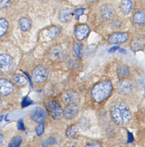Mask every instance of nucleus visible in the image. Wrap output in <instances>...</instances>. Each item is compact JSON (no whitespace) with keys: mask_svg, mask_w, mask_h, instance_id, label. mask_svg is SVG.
Here are the masks:
<instances>
[{"mask_svg":"<svg viewBox=\"0 0 145 147\" xmlns=\"http://www.w3.org/2000/svg\"><path fill=\"white\" fill-rule=\"evenodd\" d=\"M112 84L109 80H103L95 84L92 89L91 95L94 101L100 103L105 100L111 94Z\"/></svg>","mask_w":145,"mask_h":147,"instance_id":"f03ea898","label":"nucleus"},{"mask_svg":"<svg viewBox=\"0 0 145 147\" xmlns=\"http://www.w3.org/2000/svg\"><path fill=\"white\" fill-rule=\"evenodd\" d=\"M14 89L12 83L9 80L2 78L0 79V93L3 95L10 94Z\"/></svg>","mask_w":145,"mask_h":147,"instance_id":"9b49d317","label":"nucleus"},{"mask_svg":"<svg viewBox=\"0 0 145 147\" xmlns=\"http://www.w3.org/2000/svg\"><path fill=\"white\" fill-rule=\"evenodd\" d=\"M0 102H1V98H0Z\"/></svg>","mask_w":145,"mask_h":147,"instance_id":"a19ab883","label":"nucleus"},{"mask_svg":"<svg viewBox=\"0 0 145 147\" xmlns=\"http://www.w3.org/2000/svg\"><path fill=\"white\" fill-rule=\"evenodd\" d=\"M89 32L90 29L88 25L85 24H80L75 28V36L78 40L81 41L88 36Z\"/></svg>","mask_w":145,"mask_h":147,"instance_id":"1a4fd4ad","label":"nucleus"},{"mask_svg":"<svg viewBox=\"0 0 145 147\" xmlns=\"http://www.w3.org/2000/svg\"><path fill=\"white\" fill-rule=\"evenodd\" d=\"M133 21L138 25H142L145 23V13L139 11L135 13L133 16Z\"/></svg>","mask_w":145,"mask_h":147,"instance_id":"412c9836","label":"nucleus"},{"mask_svg":"<svg viewBox=\"0 0 145 147\" xmlns=\"http://www.w3.org/2000/svg\"><path fill=\"white\" fill-rule=\"evenodd\" d=\"M56 142V140L55 139V138L53 137H50L46 139L45 141H44L42 145L43 147H47L48 146L54 144Z\"/></svg>","mask_w":145,"mask_h":147,"instance_id":"cd10ccee","label":"nucleus"},{"mask_svg":"<svg viewBox=\"0 0 145 147\" xmlns=\"http://www.w3.org/2000/svg\"><path fill=\"white\" fill-rule=\"evenodd\" d=\"M133 7L132 0H122L120 2V10L124 14H129Z\"/></svg>","mask_w":145,"mask_h":147,"instance_id":"f3484780","label":"nucleus"},{"mask_svg":"<svg viewBox=\"0 0 145 147\" xmlns=\"http://www.w3.org/2000/svg\"><path fill=\"white\" fill-rule=\"evenodd\" d=\"M115 13V10L113 7L110 4H104L100 9V16L101 18L107 21L110 20Z\"/></svg>","mask_w":145,"mask_h":147,"instance_id":"f8f14e48","label":"nucleus"},{"mask_svg":"<svg viewBox=\"0 0 145 147\" xmlns=\"http://www.w3.org/2000/svg\"><path fill=\"white\" fill-rule=\"evenodd\" d=\"M117 75L120 78H124L128 76L130 74V69L126 65H121L118 67Z\"/></svg>","mask_w":145,"mask_h":147,"instance_id":"4be33fe9","label":"nucleus"},{"mask_svg":"<svg viewBox=\"0 0 145 147\" xmlns=\"http://www.w3.org/2000/svg\"><path fill=\"white\" fill-rule=\"evenodd\" d=\"M9 28V24L3 18H0V37L3 36L6 33Z\"/></svg>","mask_w":145,"mask_h":147,"instance_id":"393cba45","label":"nucleus"},{"mask_svg":"<svg viewBox=\"0 0 145 147\" xmlns=\"http://www.w3.org/2000/svg\"><path fill=\"white\" fill-rule=\"evenodd\" d=\"M46 108L49 114L54 119H60L64 115V110L62 107L54 100L47 102Z\"/></svg>","mask_w":145,"mask_h":147,"instance_id":"7ed1b4c3","label":"nucleus"},{"mask_svg":"<svg viewBox=\"0 0 145 147\" xmlns=\"http://www.w3.org/2000/svg\"><path fill=\"white\" fill-rule=\"evenodd\" d=\"M84 10H85V9L83 7H79V8H77L76 10H75V11H73V14H74L75 18L76 19L79 20L80 17L84 14Z\"/></svg>","mask_w":145,"mask_h":147,"instance_id":"c756f323","label":"nucleus"},{"mask_svg":"<svg viewBox=\"0 0 145 147\" xmlns=\"http://www.w3.org/2000/svg\"><path fill=\"white\" fill-rule=\"evenodd\" d=\"M3 141H4V137H3V136L0 133V145L2 144L3 142Z\"/></svg>","mask_w":145,"mask_h":147,"instance_id":"58836bf2","label":"nucleus"},{"mask_svg":"<svg viewBox=\"0 0 145 147\" xmlns=\"http://www.w3.org/2000/svg\"><path fill=\"white\" fill-rule=\"evenodd\" d=\"M32 119L35 122H42L46 117V113L42 108L40 107H35L31 113Z\"/></svg>","mask_w":145,"mask_h":147,"instance_id":"9d476101","label":"nucleus"},{"mask_svg":"<svg viewBox=\"0 0 145 147\" xmlns=\"http://www.w3.org/2000/svg\"><path fill=\"white\" fill-rule=\"evenodd\" d=\"M15 65L13 59L6 53L0 54V70L3 72H9L13 70Z\"/></svg>","mask_w":145,"mask_h":147,"instance_id":"20e7f679","label":"nucleus"},{"mask_svg":"<svg viewBox=\"0 0 145 147\" xmlns=\"http://www.w3.org/2000/svg\"><path fill=\"white\" fill-rule=\"evenodd\" d=\"M73 15V11L72 9L69 7H64L60 11L58 18L61 22L66 23L72 19Z\"/></svg>","mask_w":145,"mask_h":147,"instance_id":"ddd939ff","label":"nucleus"},{"mask_svg":"<svg viewBox=\"0 0 145 147\" xmlns=\"http://www.w3.org/2000/svg\"><path fill=\"white\" fill-rule=\"evenodd\" d=\"M66 55L65 50L60 45L53 47L49 52V56L51 60L56 62L64 60L65 59Z\"/></svg>","mask_w":145,"mask_h":147,"instance_id":"423d86ee","label":"nucleus"},{"mask_svg":"<svg viewBox=\"0 0 145 147\" xmlns=\"http://www.w3.org/2000/svg\"><path fill=\"white\" fill-rule=\"evenodd\" d=\"M3 115H0V122L2 121V119H3Z\"/></svg>","mask_w":145,"mask_h":147,"instance_id":"ea45409f","label":"nucleus"},{"mask_svg":"<svg viewBox=\"0 0 145 147\" xmlns=\"http://www.w3.org/2000/svg\"><path fill=\"white\" fill-rule=\"evenodd\" d=\"M77 61H76L75 60H72L70 61H69V67L70 68H75V67H77Z\"/></svg>","mask_w":145,"mask_h":147,"instance_id":"c9c22d12","label":"nucleus"},{"mask_svg":"<svg viewBox=\"0 0 145 147\" xmlns=\"http://www.w3.org/2000/svg\"><path fill=\"white\" fill-rule=\"evenodd\" d=\"M22 142V138L20 136L13 137L9 143V147H19Z\"/></svg>","mask_w":145,"mask_h":147,"instance_id":"a878e982","label":"nucleus"},{"mask_svg":"<svg viewBox=\"0 0 145 147\" xmlns=\"http://www.w3.org/2000/svg\"><path fill=\"white\" fill-rule=\"evenodd\" d=\"M61 29L58 26H52L51 27L47 32V36L49 39L52 40L56 37L60 33Z\"/></svg>","mask_w":145,"mask_h":147,"instance_id":"b1692460","label":"nucleus"},{"mask_svg":"<svg viewBox=\"0 0 145 147\" xmlns=\"http://www.w3.org/2000/svg\"><path fill=\"white\" fill-rule=\"evenodd\" d=\"M128 39V34L125 32H115L108 38V41L111 44H121L125 42Z\"/></svg>","mask_w":145,"mask_h":147,"instance_id":"6e6552de","label":"nucleus"},{"mask_svg":"<svg viewBox=\"0 0 145 147\" xmlns=\"http://www.w3.org/2000/svg\"><path fill=\"white\" fill-rule=\"evenodd\" d=\"M85 1L87 2V3L89 5H92L97 1V0H85Z\"/></svg>","mask_w":145,"mask_h":147,"instance_id":"e433bc0d","label":"nucleus"},{"mask_svg":"<svg viewBox=\"0 0 145 147\" xmlns=\"http://www.w3.org/2000/svg\"><path fill=\"white\" fill-rule=\"evenodd\" d=\"M145 47V38L138 37L133 39L130 42L131 49L134 51H138L142 50Z\"/></svg>","mask_w":145,"mask_h":147,"instance_id":"2eb2a0df","label":"nucleus"},{"mask_svg":"<svg viewBox=\"0 0 145 147\" xmlns=\"http://www.w3.org/2000/svg\"><path fill=\"white\" fill-rule=\"evenodd\" d=\"M32 103H33V101L28 96H25L23 98L21 105L22 107H25L32 105Z\"/></svg>","mask_w":145,"mask_h":147,"instance_id":"7c9ffc66","label":"nucleus"},{"mask_svg":"<svg viewBox=\"0 0 145 147\" xmlns=\"http://www.w3.org/2000/svg\"><path fill=\"white\" fill-rule=\"evenodd\" d=\"M117 90L121 94L128 95L131 92L132 85L128 80H122L119 83Z\"/></svg>","mask_w":145,"mask_h":147,"instance_id":"dca6fc26","label":"nucleus"},{"mask_svg":"<svg viewBox=\"0 0 145 147\" xmlns=\"http://www.w3.org/2000/svg\"><path fill=\"white\" fill-rule=\"evenodd\" d=\"M45 130V123L44 122H40L36 128V131L37 136H41L44 131Z\"/></svg>","mask_w":145,"mask_h":147,"instance_id":"bb28decb","label":"nucleus"},{"mask_svg":"<svg viewBox=\"0 0 145 147\" xmlns=\"http://www.w3.org/2000/svg\"><path fill=\"white\" fill-rule=\"evenodd\" d=\"M111 117L116 124L124 125L129 122L131 118V113L128 106L123 102H117L111 107Z\"/></svg>","mask_w":145,"mask_h":147,"instance_id":"f257e3e1","label":"nucleus"},{"mask_svg":"<svg viewBox=\"0 0 145 147\" xmlns=\"http://www.w3.org/2000/svg\"><path fill=\"white\" fill-rule=\"evenodd\" d=\"M11 0H0V9L9 8L11 5Z\"/></svg>","mask_w":145,"mask_h":147,"instance_id":"c85d7f7f","label":"nucleus"},{"mask_svg":"<svg viewBox=\"0 0 145 147\" xmlns=\"http://www.w3.org/2000/svg\"><path fill=\"white\" fill-rule=\"evenodd\" d=\"M32 77L34 82L36 83H41L47 78L48 71L44 66L38 65L33 70Z\"/></svg>","mask_w":145,"mask_h":147,"instance_id":"39448f33","label":"nucleus"},{"mask_svg":"<svg viewBox=\"0 0 145 147\" xmlns=\"http://www.w3.org/2000/svg\"><path fill=\"white\" fill-rule=\"evenodd\" d=\"M119 46H117V45H115V46H113V47H111L109 49H108V52H109V53H114L115 52H116L117 50H118L119 49Z\"/></svg>","mask_w":145,"mask_h":147,"instance_id":"f704fd0d","label":"nucleus"},{"mask_svg":"<svg viewBox=\"0 0 145 147\" xmlns=\"http://www.w3.org/2000/svg\"><path fill=\"white\" fill-rule=\"evenodd\" d=\"M85 147H102L101 144L97 141H91L87 144Z\"/></svg>","mask_w":145,"mask_h":147,"instance_id":"2f4dec72","label":"nucleus"},{"mask_svg":"<svg viewBox=\"0 0 145 147\" xmlns=\"http://www.w3.org/2000/svg\"><path fill=\"white\" fill-rule=\"evenodd\" d=\"M18 25L20 29L22 31L26 32L30 29L32 26V21L28 17H23L19 20Z\"/></svg>","mask_w":145,"mask_h":147,"instance_id":"a211bd4d","label":"nucleus"},{"mask_svg":"<svg viewBox=\"0 0 145 147\" xmlns=\"http://www.w3.org/2000/svg\"><path fill=\"white\" fill-rule=\"evenodd\" d=\"M112 25L113 27H114L115 28H119L122 26V22L120 21L116 20L112 22Z\"/></svg>","mask_w":145,"mask_h":147,"instance_id":"473e14b6","label":"nucleus"},{"mask_svg":"<svg viewBox=\"0 0 145 147\" xmlns=\"http://www.w3.org/2000/svg\"><path fill=\"white\" fill-rule=\"evenodd\" d=\"M79 112L77 105H68L64 110V116L66 119H70L75 117Z\"/></svg>","mask_w":145,"mask_h":147,"instance_id":"4468645a","label":"nucleus"},{"mask_svg":"<svg viewBox=\"0 0 145 147\" xmlns=\"http://www.w3.org/2000/svg\"><path fill=\"white\" fill-rule=\"evenodd\" d=\"M118 51H119V52L120 53H123V54H125V53H126V52H127V51H126V49H124V48H119V49H118Z\"/></svg>","mask_w":145,"mask_h":147,"instance_id":"4c0bfd02","label":"nucleus"},{"mask_svg":"<svg viewBox=\"0 0 145 147\" xmlns=\"http://www.w3.org/2000/svg\"><path fill=\"white\" fill-rule=\"evenodd\" d=\"M17 126H18V129L20 130H25V126H24V123L22 121V119H20L17 123Z\"/></svg>","mask_w":145,"mask_h":147,"instance_id":"72a5a7b5","label":"nucleus"},{"mask_svg":"<svg viewBox=\"0 0 145 147\" xmlns=\"http://www.w3.org/2000/svg\"><path fill=\"white\" fill-rule=\"evenodd\" d=\"M83 45L81 42H76L75 44L72 49V53L75 57L77 58H80L82 55V51H83Z\"/></svg>","mask_w":145,"mask_h":147,"instance_id":"5701e85b","label":"nucleus"},{"mask_svg":"<svg viewBox=\"0 0 145 147\" xmlns=\"http://www.w3.org/2000/svg\"><path fill=\"white\" fill-rule=\"evenodd\" d=\"M13 80L15 84L19 87H23L27 84L28 80L26 78L21 74H15L13 77Z\"/></svg>","mask_w":145,"mask_h":147,"instance_id":"6ab92c4d","label":"nucleus"},{"mask_svg":"<svg viewBox=\"0 0 145 147\" xmlns=\"http://www.w3.org/2000/svg\"><path fill=\"white\" fill-rule=\"evenodd\" d=\"M62 100L68 105H77L80 101L79 94L73 91H66L62 95Z\"/></svg>","mask_w":145,"mask_h":147,"instance_id":"0eeeda50","label":"nucleus"},{"mask_svg":"<svg viewBox=\"0 0 145 147\" xmlns=\"http://www.w3.org/2000/svg\"><path fill=\"white\" fill-rule=\"evenodd\" d=\"M79 135V130L76 125H72L68 127L66 131V136L68 138H76Z\"/></svg>","mask_w":145,"mask_h":147,"instance_id":"aec40b11","label":"nucleus"}]
</instances>
